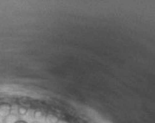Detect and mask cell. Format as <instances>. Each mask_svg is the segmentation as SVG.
<instances>
[{
	"mask_svg": "<svg viewBox=\"0 0 155 123\" xmlns=\"http://www.w3.org/2000/svg\"><path fill=\"white\" fill-rule=\"evenodd\" d=\"M12 112V106L8 102L0 104V117L5 118Z\"/></svg>",
	"mask_w": 155,
	"mask_h": 123,
	"instance_id": "6da1fadb",
	"label": "cell"
},
{
	"mask_svg": "<svg viewBox=\"0 0 155 123\" xmlns=\"http://www.w3.org/2000/svg\"><path fill=\"white\" fill-rule=\"evenodd\" d=\"M18 120H20L19 119V114L11 112L8 116L3 118V123H16Z\"/></svg>",
	"mask_w": 155,
	"mask_h": 123,
	"instance_id": "7a4b0ae2",
	"label": "cell"
},
{
	"mask_svg": "<svg viewBox=\"0 0 155 123\" xmlns=\"http://www.w3.org/2000/svg\"><path fill=\"white\" fill-rule=\"evenodd\" d=\"M45 122L46 123H58L59 118L52 113H47L45 115Z\"/></svg>",
	"mask_w": 155,
	"mask_h": 123,
	"instance_id": "3957f363",
	"label": "cell"
},
{
	"mask_svg": "<svg viewBox=\"0 0 155 123\" xmlns=\"http://www.w3.org/2000/svg\"><path fill=\"white\" fill-rule=\"evenodd\" d=\"M44 116V113L42 110L40 109H35L34 112V118L35 119H40V118H42Z\"/></svg>",
	"mask_w": 155,
	"mask_h": 123,
	"instance_id": "277c9868",
	"label": "cell"
},
{
	"mask_svg": "<svg viewBox=\"0 0 155 123\" xmlns=\"http://www.w3.org/2000/svg\"><path fill=\"white\" fill-rule=\"evenodd\" d=\"M28 113V109L26 106H20L18 108V114L19 115H26Z\"/></svg>",
	"mask_w": 155,
	"mask_h": 123,
	"instance_id": "5b68a950",
	"label": "cell"
},
{
	"mask_svg": "<svg viewBox=\"0 0 155 123\" xmlns=\"http://www.w3.org/2000/svg\"><path fill=\"white\" fill-rule=\"evenodd\" d=\"M16 123H28L27 121H25V120H22V119H20V120H18Z\"/></svg>",
	"mask_w": 155,
	"mask_h": 123,
	"instance_id": "8992f818",
	"label": "cell"
}]
</instances>
